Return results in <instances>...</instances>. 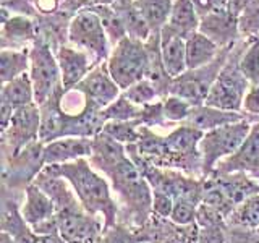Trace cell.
Wrapping results in <instances>:
<instances>
[{
	"label": "cell",
	"mask_w": 259,
	"mask_h": 243,
	"mask_svg": "<svg viewBox=\"0 0 259 243\" xmlns=\"http://www.w3.org/2000/svg\"><path fill=\"white\" fill-rule=\"evenodd\" d=\"M46 167H51L55 174L62 175L71 185L81 206L89 214L102 217L104 227L115 225L118 222L120 208L112 186L107 178L93 167L89 159H78L68 164Z\"/></svg>",
	"instance_id": "obj_1"
},
{
	"label": "cell",
	"mask_w": 259,
	"mask_h": 243,
	"mask_svg": "<svg viewBox=\"0 0 259 243\" xmlns=\"http://www.w3.org/2000/svg\"><path fill=\"white\" fill-rule=\"evenodd\" d=\"M102 175L107 178L115 194L118 208L125 209L121 224L144 225L152 213V188L140 169L126 156L115 166L107 169Z\"/></svg>",
	"instance_id": "obj_2"
},
{
	"label": "cell",
	"mask_w": 259,
	"mask_h": 243,
	"mask_svg": "<svg viewBox=\"0 0 259 243\" xmlns=\"http://www.w3.org/2000/svg\"><path fill=\"white\" fill-rule=\"evenodd\" d=\"M253 125L254 124H251L248 118H245L241 122H237V124L210 130V132H206L202 135L199 141L202 178L210 177L224 159L232 156L233 152H237V149L249 135Z\"/></svg>",
	"instance_id": "obj_3"
},
{
	"label": "cell",
	"mask_w": 259,
	"mask_h": 243,
	"mask_svg": "<svg viewBox=\"0 0 259 243\" xmlns=\"http://www.w3.org/2000/svg\"><path fill=\"white\" fill-rule=\"evenodd\" d=\"M149 67V52L141 46L140 40L132 37L120 40L107 63L110 76L123 91L148 78Z\"/></svg>",
	"instance_id": "obj_4"
},
{
	"label": "cell",
	"mask_w": 259,
	"mask_h": 243,
	"mask_svg": "<svg viewBox=\"0 0 259 243\" xmlns=\"http://www.w3.org/2000/svg\"><path fill=\"white\" fill-rule=\"evenodd\" d=\"M44 167V143L40 140L31 143L13 157H4V190L23 194L31 183H34Z\"/></svg>",
	"instance_id": "obj_5"
},
{
	"label": "cell",
	"mask_w": 259,
	"mask_h": 243,
	"mask_svg": "<svg viewBox=\"0 0 259 243\" xmlns=\"http://www.w3.org/2000/svg\"><path fill=\"white\" fill-rule=\"evenodd\" d=\"M57 222L59 235L65 243H96L104 230V219L89 214L78 199L57 209Z\"/></svg>",
	"instance_id": "obj_6"
},
{
	"label": "cell",
	"mask_w": 259,
	"mask_h": 243,
	"mask_svg": "<svg viewBox=\"0 0 259 243\" xmlns=\"http://www.w3.org/2000/svg\"><path fill=\"white\" fill-rule=\"evenodd\" d=\"M249 89V81L240 70V65H225L206 96L204 105L230 112H240Z\"/></svg>",
	"instance_id": "obj_7"
},
{
	"label": "cell",
	"mask_w": 259,
	"mask_h": 243,
	"mask_svg": "<svg viewBox=\"0 0 259 243\" xmlns=\"http://www.w3.org/2000/svg\"><path fill=\"white\" fill-rule=\"evenodd\" d=\"M21 214L32 230L40 237L59 235L57 208L49 194L36 183H31L21 196Z\"/></svg>",
	"instance_id": "obj_8"
},
{
	"label": "cell",
	"mask_w": 259,
	"mask_h": 243,
	"mask_svg": "<svg viewBox=\"0 0 259 243\" xmlns=\"http://www.w3.org/2000/svg\"><path fill=\"white\" fill-rule=\"evenodd\" d=\"M40 109L34 104L16 109L10 125L2 133L4 157H13L31 143L39 141L40 133Z\"/></svg>",
	"instance_id": "obj_9"
},
{
	"label": "cell",
	"mask_w": 259,
	"mask_h": 243,
	"mask_svg": "<svg viewBox=\"0 0 259 243\" xmlns=\"http://www.w3.org/2000/svg\"><path fill=\"white\" fill-rule=\"evenodd\" d=\"M31 81L34 88L36 104L42 105L55 94H59V81L62 78L59 62L47 47L37 46L31 52Z\"/></svg>",
	"instance_id": "obj_10"
},
{
	"label": "cell",
	"mask_w": 259,
	"mask_h": 243,
	"mask_svg": "<svg viewBox=\"0 0 259 243\" xmlns=\"http://www.w3.org/2000/svg\"><path fill=\"white\" fill-rule=\"evenodd\" d=\"M76 89L84 94L89 107L96 110H104L121 96V89L110 76L107 65H101V67L89 71L86 78L76 86Z\"/></svg>",
	"instance_id": "obj_11"
},
{
	"label": "cell",
	"mask_w": 259,
	"mask_h": 243,
	"mask_svg": "<svg viewBox=\"0 0 259 243\" xmlns=\"http://www.w3.org/2000/svg\"><path fill=\"white\" fill-rule=\"evenodd\" d=\"M217 175L225 174H246L259 182V125L254 124L243 144L232 156L224 159L217 166ZM212 174V175H214Z\"/></svg>",
	"instance_id": "obj_12"
},
{
	"label": "cell",
	"mask_w": 259,
	"mask_h": 243,
	"mask_svg": "<svg viewBox=\"0 0 259 243\" xmlns=\"http://www.w3.org/2000/svg\"><path fill=\"white\" fill-rule=\"evenodd\" d=\"M70 39L76 46L96 55L107 54V39L102 21L96 12H81L70 24Z\"/></svg>",
	"instance_id": "obj_13"
},
{
	"label": "cell",
	"mask_w": 259,
	"mask_h": 243,
	"mask_svg": "<svg viewBox=\"0 0 259 243\" xmlns=\"http://www.w3.org/2000/svg\"><path fill=\"white\" fill-rule=\"evenodd\" d=\"M2 232L8 233L16 243H40L44 237L37 235L21 214V199L15 191H2Z\"/></svg>",
	"instance_id": "obj_14"
},
{
	"label": "cell",
	"mask_w": 259,
	"mask_h": 243,
	"mask_svg": "<svg viewBox=\"0 0 259 243\" xmlns=\"http://www.w3.org/2000/svg\"><path fill=\"white\" fill-rule=\"evenodd\" d=\"M93 152V138L65 136L44 144V164L62 166L78 159H89Z\"/></svg>",
	"instance_id": "obj_15"
},
{
	"label": "cell",
	"mask_w": 259,
	"mask_h": 243,
	"mask_svg": "<svg viewBox=\"0 0 259 243\" xmlns=\"http://www.w3.org/2000/svg\"><path fill=\"white\" fill-rule=\"evenodd\" d=\"M160 59L167 75L175 79L188 71L186 63V39L164 26L160 36Z\"/></svg>",
	"instance_id": "obj_16"
},
{
	"label": "cell",
	"mask_w": 259,
	"mask_h": 243,
	"mask_svg": "<svg viewBox=\"0 0 259 243\" xmlns=\"http://www.w3.org/2000/svg\"><path fill=\"white\" fill-rule=\"evenodd\" d=\"M246 115H241L240 112H230L222 110L215 107H209V105H196L193 107L190 117L185 120V125H190L193 128L199 130V132L206 133L210 130L221 128L230 124H237V122L245 120Z\"/></svg>",
	"instance_id": "obj_17"
},
{
	"label": "cell",
	"mask_w": 259,
	"mask_h": 243,
	"mask_svg": "<svg viewBox=\"0 0 259 243\" xmlns=\"http://www.w3.org/2000/svg\"><path fill=\"white\" fill-rule=\"evenodd\" d=\"M199 29L202 34L207 36L210 40H214L217 46L227 44L235 37L237 16L232 15L227 8H219V10L202 15Z\"/></svg>",
	"instance_id": "obj_18"
},
{
	"label": "cell",
	"mask_w": 259,
	"mask_h": 243,
	"mask_svg": "<svg viewBox=\"0 0 259 243\" xmlns=\"http://www.w3.org/2000/svg\"><path fill=\"white\" fill-rule=\"evenodd\" d=\"M59 67L65 89L76 88L89 73V59L84 52L71 47H62L59 52Z\"/></svg>",
	"instance_id": "obj_19"
},
{
	"label": "cell",
	"mask_w": 259,
	"mask_h": 243,
	"mask_svg": "<svg viewBox=\"0 0 259 243\" xmlns=\"http://www.w3.org/2000/svg\"><path fill=\"white\" fill-rule=\"evenodd\" d=\"M165 26L183 39H188L191 34H194L199 28V21L198 10L193 0H174L172 12H170V18Z\"/></svg>",
	"instance_id": "obj_20"
},
{
	"label": "cell",
	"mask_w": 259,
	"mask_h": 243,
	"mask_svg": "<svg viewBox=\"0 0 259 243\" xmlns=\"http://www.w3.org/2000/svg\"><path fill=\"white\" fill-rule=\"evenodd\" d=\"M217 44L202 32H194L186 39V63L188 70H198L214 62Z\"/></svg>",
	"instance_id": "obj_21"
},
{
	"label": "cell",
	"mask_w": 259,
	"mask_h": 243,
	"mask_svg": "<svg viewBox=\"0 0 259 243\" xmlns=\"http://www.w3.org/2000/svg\"><path fill=\"white\" fill-rule=\"evenodd\" d=\"M2 99L10 104L13 109H20L36 102L34 88H32V81L28 73L8 81V83H4Z\"/></svg>",
	"instance_id": "obj_22"
},
{
	"label": "cell",
	"mask_w": 259,
	"mask_h": 243,
	"mask_svg": "<svg viewBox=\"0 0 259 243\" xmlns=\"http://www.w3.org/2000/svg\"><path fill=\"white\" fill-rule=\"evenodd\" d=\"M136 8L143 15L151 29H164L172 12V0H135Z\"/></svg>",
	"instance_id": "obj_23"
},
{
	"label": "cell",
	"mask_w": 259,
	"mask_h": 243,
	"mask_svg": "<svg viewBox=\"0 0 259 243\" xmlns=\"http://www.w3.org/2000/svg\"><path fill=\"white\" fill-rule=\"evenodd\" d=\"M229 227H243V229H257L259 227V193L251 194L243 199L240 205L227 217Z\"/></svg>",
	"instance_id": "obj_24"
},
{
	"label": "cell",
	"mask_w": 259,
	"mask_h": 243,
	"mask_svg": "<svg viewBox=\"0 0 259 243\" xmlns=\"http://www.w3.org/2000/svg\"><path fill=\"white\" fill-rule=\"evenodd\" d=\"M141 125L140 122H117V120H109L104 125L102 132L104 135L110 136L112 140H115L125 146L136 144L141 140Z\"/></svg>",
	"instance_id": "obj_25"
},
{
	"label": "cell",
	"mask_w": 259,
	"mask_h": 243,
	"mask_svg": "<svg viewBox=\"0 0 259 243\" xmlns=\"http://www.w3.org/2000/svg\"><path fill=\"white\" fill-rule=\"evenodd\" d=\"M0 70H2L4 83L24 75L28 70V54L4 49L2 57H0Z\"/></svg>",
	"instance_id": "obj_26"
},
{
	"label": "cell",
	"mask_w": 259,
	"mask_h": 243,
	"mask_svg": "<svg viewBox=\"0 0 259 243\" xmlns=\"http://www.w3.org/2000/svg\"><path fill=\"white\" fill-rule=\"evenodd\" d=\"M104 117L109 120H117V122H140L143 115V107L128 101L126 97L121 94L117 101H113L109 107L102 110Z\"/></svg>",
	"instance_id": "obj_27"
},
{
	"label": "cell",
	"mask_w": 259,
	"mask_h": 243,
	"mask_svg": "<svg viewBox=\"0 0 259 243\" xmlns=\"http://www.w3.org/2000/svg\"><path fill=\"white\" fill-rule=\"evenodd\" d=\"M201 199L193 196H178L175 198V206L170 216V221L177 225H191L196 222L198 202Z\"/></svg>",
	"instance_id": "obj_28"
},
{
	"label": "cell",
	"mask_w": 259,
	"mask_h": 243,
	"mask_svg": "<svg viewBox=\"0 0 259 243\" xmlns=\"http://www.w3.org/2000/svg\"><path fill=\"white\" fill-rule=\"evenodd\" d=\"M121 94H123L128 101H132L133 104L140 105V107H144V105L154 104L157 97L160 96L159 91H157V88L154 86L148 78L140 81V83L133 85V86H130Z\"/></svg>",
	"instance_id": "obj_29"
},
{
	"label": "cell",
	"mask_w": 259,
	"mask_h": 243,
	"mask_svg": "<svg viewBox=\"0 0 259 243\" xmlns=\"http://www.w3.org/2000/svg\"><path fill=\"white\" fill-rule=\"evenodd\" d=\"M162 109H164V117L168 124H185V120L190 117L193 105L183 101L182 97L170 94L162 101Z\"/></svg>",
	"instance_id": "obj_30"
},
{
	"label": "cell",
	"mask_w": 259,
	"mask_h": 243,
	"mask_svg": "<svg viewBox=\"0 0 259 243\" xmlns=\"http://www.w3.org/2000/svg\"><path fill=\"white\" fill-rule=\"evenodd\" d=\"M140 235L130 229V225L117 222L115 225L104 227L96 243H140Z\"/></svg>",
	"instance_id": "obj_31"
},
{
	"label": "cell",
	"mask_w": 259,
	"mask_h": 243,
	"mask_svg": "<svg viewBox=\"0 0 259 243\" xmlns=\"http://www.w3.org/2000/svg\"><path fill=\"white\" fill-rule=\"evenodd\" d=\"M97 15H99V18L102 21V26L104 29L107 31V34L115 40V43L118 44L121 39H125V32H126V28L123 21H121V18L118 16L117 12L110 10V8L107 7H101V8H96L94 10Z\"/></svg>",
	"instance_id": "obj_32"
},
{
	"label": "cell",
	"mask_w": 259,
	"mask_h": 243,
	"mask_svg": "<svg viewBox=\"0 0 259 243\" xmlns=\"http://www.w3.org/2000/svg\"><path fill=\"white\" fill-rule=\"evenodd\" d=\"M240 70L251 85L259 83V43H254L240 60Z\"/></svg>",
	"instance_id": "obj_33"
},
{
	"label": "cell",
	"mask_w": 259,
	"mask_h": 243,
	"mask_svg": "<svg viewBox=\"0 0 259 243\" xmlns=\"http://www.w3.org/2000/svg\"><path fill=\"white\" fill-rule=\"evenodd\" d=\"M240 26L245 32L257 36L259 43V0H253L240 15Z\"/></svg>",
	"instance_id": "obj_34"
},
{
	"label": "cell",
	"mask_w": 259,
	"mask_h": 243,
	"mask_svg": "<svg viewBox=\"0 0 259 243\" xmlns=\"http://www.w3.org/2000/svg\"><path fill=\"white\" fill-rule=\"evenodd\" d=\"M175 206V196L164 191H152V213L160 219H170Z\"/></svg>",
	"instance_id": "obj_35"
},
{
	"label": "cell",
	"mask_w": 259,
	"mask_h": 243,
	"mask_svg": "<svg viewBox=\"0 0 259 243\" xmlns=\"http://www.w3.org/2000/svg\"><path fill=\"white\" fill-rule=\"evenodd\" d=\"M227 243H259V233L254 229L229 227L227 229Z\"/></svg>",
	"instance_id": "obj_36"
},
{
	"label": "cell",
	"mask_w": 259,
	"mask_h": 243,
	"mask_svg": "<svg viewBox=\"0 0 259 243\" xmlns=\"http://www.w3.org/2000/svg\"><path fill=\"white\" fill-rule=\"evenodd\" d=\"M243 109H245L249 115L259 117V83L249 86L248 93L245 96V101H243Z\"/></svg>",
	"instance_id": "obj_37"
},
{
	"label": "cell",
	"mask_w": 259,
	"mask_h": 243,
	"mask_svg": "<svg viewBox=\"0 0 259 243\" xmlns=\"http://www.w3.org/2000/svg\"><path fill=\"white\" fill-rule=\"evenodd\" d=\"M193 4L201 15H206L209 12L219 10V8H225L229 0H193Z\"/></svg>",
	"instance_id": "obj_38"
},
{
	"label": "cell",
	"mask_w": 259,
	"mask_h": 243,
	"mask_svg": "<svg viewBox=\"0 0 259 243\" xmlns=\"http://www.w3.org/2000/svg\"><path fill=\"white\" fill-rule=\"evenodd\" d=\"M251 2H253V0H229V4H227V10L238 18V16L243 13V10H245Z\"/></svg>",
	"instance_id": "obj_39"
},
{
	"label": "cell",
	"mask_w": 259,
	"mask_h": 243,
	"mask_svg": "<svg viewBox=\"0 0 259 243\" xmlns=\"http://www.w3.org/2000/svg\"><path fill=\"white\" fill-rule=\"evenodd\" d=\"M75 7H83V5H104L110 2V0H70Z\"/></svg>",
	"instance_id": "obj_40"
},
{
	"label": "cell",
	"mask_w": 259,
	"mask_h": 243,
	"mask_svg": "<svg viewBox=\"0 0 259 243\" xmlns=\"http://www.w3.org/2000/svg\"><path fill=\"white\" fill-rule=\"evenodd\" d=\"M2 243H16V241H15L8 233H4V232H2Z\"/></svg>",
	"instance_id": "obj_41"
},
{
	"label": "cell",
	"mask_w": 259,
	"mask_h": 243,
	"mask_svg": "<svg viewBox=\"0 0 259 243\" xmlns=\"http://www.w3.org/2000/svg\"><path fill=\"white\" fill-rule=\"evenodd\" d=\"M70 243H84V241H70Z\"/></svg>",
	"instance_id": "obj_42"
},
{
	"label": "cell",
	"mask_w": 259,
	"mask_h": 243,
	"mask_svg": "<svg viewBox=\"0 0 259 243\" xmlns=\"http://www.w3.org/2000/svg\"><path fill=\"white\" fill-rule=\"evenodd\" d=\"M256 230H257V233H259V227H257V229H256Z\"/></svg>",
	"instance_id": "obj_43"
},
{
	"label": "cell",
	"mask_w": 259,
	"mask_h": 243,
	"mask_svg": "<svg viewBox=\"0 0 259 243\" xmlns=\"http://www.w3.org/2000/svg\"><path fill=\"white\" fill-rule=\"evenodd\" d=\"M140 243H144V241H140Z\"/></svg>",
	"instance_id": "obj_44"
},
{
	"label": "cell",
	"mask_w": 259,
	"mask_h": 243,
	"mask_svg": "<svg viewBox=\"0 0 259 243\" xmlns=\"http://www.w3.org/2000/svg\"><path fill=\"white\" fill-rule=\"evenodd\" d=\"M257 125H259V124H257Z\"/></svg>",
	"instance_id": "obj_45"
}]
</instances>
